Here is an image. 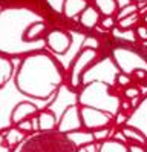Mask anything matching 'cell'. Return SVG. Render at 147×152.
I'll list each match as a JSON object with an SVG mask.
<instances>
[{
  "instance_id": "26",
  "label": "cell",
  "mask_w": 147,
  "mask_h": 152,
  "mask_svg": "<svg viewBox=\"0 0 147 152\" xmlns=\"http://www.w3.org/2000/svg\"><path fill=\"white\" fill-rule=\"evenodd\" d=\"M115 83L118 86L127 88V86H130V83H132V77L127 75V74H123V72H116L115 74Z\"/></svg>"
},
{
  "instance_id": "7",
  "label": "cell",
  "mask_w": 147,
  "mask_h": 152,
  "mask_svg": "<svg viewBox=\"0 0 147 152\" xmlns=\"http://www.w3.org/2000/svg\"><path fill=\"white\" fill-rule=\"evenodd\" d=\"M80 118L83 129L86 131H95L101 128H109L114 121V115L100 111L95 108H87V106H80Z\"/></svg>"
},
{
  "instance_id": "17",
  "label": "cell",
  "mask_w": 147,
  "mask_h": 152,
  "mask_svg": "<svg viewBox=\"0 0 147 152\" xmlns=\"http://www.w3.org/2000/svg\"><path fill=\"white\" fill-rule=\"evenodd\" d=\"M14 72L15 71H14L12 60L0 54V89L8 85V82L14 77Z\"/></svg>"
},
{
  "instance_id": "30",
  "label": "cell",
  "mask_w": 147,
  "mask_h": 152,
  "mask_svg": "<svg viewBox=\"0 0 147 152\" xmlns=\"http://www.w3.org/2000/svg\"><path fill=\"white\" fill-rule=\"evenodd\" d=\"M129 152H146V146H140V145H127Z\"/></svg>"
},
{
  "instance_id": "24",
  "label": "cell",
  "mask_w": 147,
  "mask_h": 152,
  "mask_svg": "<svg viewBox=\"0 0 147 152\" xmlns=\"http://www.w3.org/2000/svg\"><path fill=\"white\" fill-rule=\"evenodd\" d=\"M123 95L126 100H135V98H138L141 95V89L136 86H127V88H124Z\"/></svg>"
},
{
  "instance_id": "19",
  "label": "cell",
  "mask_w": 147,
  "mask_h": 152,
  "mask_svg": "<svg viewBox=\"0 0 147 152\" xmlns=\"http://www.w3.org/2000/svg\"><path fill=\"white\" fill-rule=\"evenodd\" d=\"M98 152H129V149H127V143L115 138H109L100 145Z\"/></svg>"
},
{
  "instance_id": "1",
  "label": "cell",
  "mask_w": 147,
  "mask_h": 152,
  "mask_svg": "<svg viewBox=\"0 0 147 152\" xmlns=\"http://www.w3.org/2000/svg\"><path fill=\"white\" fill-rule=\"evenodd\" d=\"M46 19L31 8L8 6L0 10V54L9 58L44 51Z\"/></svg>"
},
{
  "instance_id": "8",
  "label": "cell",
  "mask_w": 147,
  "mask_h": 152,
  "mask_svg": "<svg viewBox=\"0 0 147 152\" xmlns=\"http://www.w3.org/2000/svg\"><path fill=\"white\" fill-rule=\"evenodd\" d=\"M46 48L55 56H64L72 46V35L61 28H52L44 35Z\"/></svg>"
},
{
  "instance_id": "21",
  "label": "cell",
  "mask_w": 147,
  "mask_h": 152,
  "mask_svg": "<svg viewBox=\"0 0 147 152\" xmlns=\"http://www.w3.org/2000/svg\"><path fill=\"white\" fill-rule=\"evenodd\" d=\"M138 11H140V8H138L136 3H129V5H126L124 8H121V10H118V12H116V15H115V19H116V22H118V20L126 19V17L132 15V14H136Z\"/></svg>"
},
{
  "instance_id": "15",
  "label": "cell",
  "mask_w": 147,
  "mask_h": 152,
  "mask_svg": "<svg viewBox=\"0 0 147 152\" xmlns=\"http://www.w3.org/2000/svg\"><path fill=\"white\" fill-rule=\"evenodd\" d=\"M89 6L87 0H64L63 6V15L69 20L78 19L80 14Z\"/></svg>"
},
{
  "instance_id": "22",
  "label": "cell",
  "mask_w": 147,
  "mask_h": 152,
  "mask_svg": "<svg viewBox=\"0 0 147 152\" xmlns=\"http://www.w3.org/2000/svg\"><path fill=\"white\" fill-rule=\"evenodd\" d=\"M15 128L20 131V132H23L26 137L34 135L35 131H37V126L34 124V120H32V118H28V120H25V121H22V123H18Z\"/></svg>"
},
{
  "instance_id": "29",
  "label": "cell",
  "mask_w": 147,
  "mask_h": 152,
  "mask_svg": "<svg viewBox=\"0 0 147 152\" xmlns=\"http://www.w3.org/2000/svg\"><path fill=\"white\" fill-rule=\"evenodd\" d=\"M127 120H129V115L124 114V112H121V111H118V112L114 115V123L116 124V126H119V128L126 126Z\"/></svg>"
},
{
  "instance_id": "9",
  "label": "cell",
  "mask_w": 147,
  "mask_h": 152,
  "mask_svg": "<svg viewBox=\"0 0 147 152\" xmlns=\"http://www.w3.org/2000/svg\"><path fill=\"white\" fill-rule=\"evenodd\" d=\"M80 129H83L81 118H80V106L77 103H74L63 111L61 117L58 118L57 132L66 135L69 132H75V131H80Z\"/></svg>"
},
{
  "instance_id": "33",
  "label": "cell",
  "mask_w": 147,
  "mask_h": 152,
  "mask_svg": "<svg viewBox=\"0 0 147 152\" xmlns=\"http://www.w3.org/2000/svg\"><path fill=\"white\" fill-rule=\"evenodd\" d=\"M143 2H147V0H133V3H143Z\"/></svg>"
},
{
  "instance_id": "12",
  "label": "cell",
  "mask_w": 147,
  "mask_h": 152,
  "mask_svg": "<svg viewBox=\"0 0 147 152\" xmlns=\"http://www.w3.org/2000/svg\"><path fill=\"white\" fill-rule=\"evenodd\" d=\"M121 135L124 137V141L127 145H140V146H147V135L140 128L133 126V124H126L119 129Z\"/></svg>"
},
{
  "instance_id": "6",
  "label": "cell",
  "mask_w": 147,
  "mask_h": 152,
  "mask_svg": "<svg viewBox=\"0 0 147 152\" xmlns=\"http://www.w3.org/2000/svg\"><path fill=\"white\" fill-rule=\"evenodd\" d=\"M110 57L115 68L123 74L132 77V74H136L140 71L147 72V57L129 46H115Z\"/></svg>"
},
{
  "instance_id": "18",
  "label": "cell",
  "mask_w": 147,
  "mask_h": 152,
  "mask_svg": "<svg viewBox=\"0 0 147 152\" xmlns=\"http://www.w3.org/2000/svg\"><path fill=\"white\" fill-rule=\"evenodd\" d=\"M94 6L101 17H115L119 10L118 0H94Z\"/></svg>"
},
{
  "instance_id": "23",
  "label": "cell",
  "mask_w": 147,
  "mask_h": 152,
  "mask_svg": "<svg viewBox=\"0 0 147 152\" xmlns=\"http://www.w3.org/2000/svg\"><path fill=\"white\" fill-rule=\"evenodd\" d=\"M92 135H94V141L95 143H104L106 140L110 138V128H101V129H95L92 131Z\"/></svg>"
},
{
  "instance_id": "27",
  "label": "cell",
  "mask_w": 147,
  "mask_h": 152,
  "mask_svg": "<svg viewBox=\"0 0 147 152\" xmlns=\"http://www.w3.org/2000/svg\"><path fill=\"white\" fill-rule=\"evenodd\" d=\"M100 26L104 31H112L115 26H116V19H115V17H101Z\"/></svg>"
},
{
  "instance_id": "5",
  "label": "cell",
  "mask_w": 147,
  "mask_h": 152,
  "mask_svg": "<svg viewBox=\"0 0 147 152\" xmlns=\"http://www.w3.org/2000/svg\"><path fill=\"white\" fill-rule=\"evenodd\" d=\"M98 61V51L92 46H83L75 58L72 60L68 74V85L72 91H80L83 86V75L87 72L90 66H94Z\"/></svg>"
},
{
  "instance_id": "4",
  "label": "cell",
  "mask_w": 147,
  "mask_h": 152,
  "mask_svg": "<svg viewBox=\"0 0 147 152\" xmlns=\"http://www.w3.org/2000/svg\"><path fill=\"white\" fill-rule=\"evenodd\" d=\"M75 146L68 140L66 135L54 132H35L34 135L26 137L11 152H75Z\"/></svg>"
},
{
  "instance_id": "31",
  "label": "cell",
  "mask_w": 147,
  "mask_h": 152,
  "mask_svg": "<svg viewBox=\"0 0 147 152\" xmlns=\"http://www.w3.org/2000/svg\"><path fill=\"white\" fill-rule=\"evenodd\" d=\"M0 152H11V151H8L6 148H3L2 146V141H0Z\"/></svg>"
},
{
  "instance_id": "32",
  "label": "cell",
  "mask_w": 147,
  "mask_h": 152,
  "mask_svg": "<svg viewBox=\"0 0 147 152\" xmlns=\"http://www.w3.org/2000/svg\"><path fill=\"white\" fill-rule=\"evenodd\" d=\"M141 20H143V23H146V25H147V12H146V14L141 17Z\"/></svg>"
},
{
  "instance_id": "11",
  "label": "cell",
  "mask_w": 147,
  "mask_h": 152,
  "mask_svg": "<svg viewBox=\"0 0 147 152\" xmlns=\"http://www.w3.org/2000/svg\"><path fill=\"white\" fill-rule=\"evenodd\" d=\"M37 131L39 132H54L57 131V124H58V120H57V115L52 109H40L39 114H37Z\"/></svg>"
},
{
  "instance_id": "3",
  "label": "cell",
  "mask_w": 147,
  "mask_h": 152,
  "mask_svg": "<svg viewBox=\"0 0 147 152\" xmlns=\"http://www.w3.org/2000/svg\"><path fill=\"white\" fill-rule=\"evenodd\" d=\"M119 98L114 92L110 83H106L103 80H92L90 83L81 86L77 92V104L95 108L115 115L119 109Z\"/></svg>"
},
{
  "instance_id": "2",
  "label": "cell",
  "mask_w": 147,
  "mask_h": 152,
  "mask_svg": "<svg viewBox=\"0 0 147 152\" xmlns=\"http://www.w3.org/2000/svg\"><path fill=\"white\" fill-rule=\"evenodd\" d=\"M63 82L64 69L46 51L23 57L14 72L15 89L35 100H49L60 91Z\"/></svg>"
},
{
  "instance_id": "20",
  "label": "cell",
  "mask_w": 147,
  "mask_h": 152,
  "mask_svg": "<svg viewBox=\"0 0 147 152\" xmlns=\"http://www.w3.org/2000/svg\"><path fill=\"white\" fill-rule=\"evenodd\" d=\"M140 19H141L140 12L132 14V15L126 17V19L118 20V22H116V28H118V29H123V31H130L132 28H136V26H138V22H140Z\"/></svg>"
},
{
  "instance_id": "14",
  "label": "cell",
  "mask_w": 147,
  "mask_h": 152,
  "mask_svg": "<svg viewBox=\"0 0 147 152\" xmlns=\"http://www.w3.org/2000/svg\"><path fill=\"white\" fill-rule=\"evenodd\" d=\"M100 20H101V14L97 11V8L94 5H89L78 17V23L86 29L97 28V26L100 25Z\"/></svg>"
},
{
  "instance_id": "25",
  "label": "cell",
  "mask_w": 147,
  "mask_h": 152,
  "mask_svg": "<svg viewBox=\"0 0 147 152\" xmlns=\"http://www.w3.org/2000/svg\"><path fill=\"white\" fill-rule=\"evenodd\" d=\"M46 5L49 6V10L52 12L63 14V6H64V0H44Z\"/></svg>"
},
{
  "instance_id": "16",
  "label": "cell",
  "mask_w": 147,
  "mask_h": 152,
  "mask_svg": "<svg viewBox=\"0 0 147 152\" xmlns=\"http://www.w3.org/2000/svg\"><path fill=\"white\" fill-rule=\"evenodd\" d=\"M66 137H68V140H69L77 149H78V148H86V146H90V145H95L94 135H92V131L80 129V131H75V132L66 134Z\"/></svg>"
},
{
  "instance_id": "10",
  "label": "cell",
  "mask_w": 147,
  "mask_h": 152,
  "mask_svg": "<svg viewBox=\"0 0 147 152\" xmlns=\"http://www.w3.org/2000/svg\"><path fill=\"white\" fill-rule=\"evenodd\" d=\"M39 106L34 104L32 102H20L17 103L11 114H9V123H11V126H17L18 123H22L28 118H32V117H37V114H39Z\"/></svg>"
},
{
  "instance_id": "13",
  "label": "cell",
  "mask_w": 147,
  "mask_h": 152,
  "mask_svg": "<svg viewBox=\"0 0 147 152\" xmlns=\"http://www.w3.org/2000/svg\"><path fill=\"white\" fill-rule=\"evenodd\" d=\"M0 134H2V146L6 148L8 151L15 149L26 138L25 134L20 132L15 126H9L8 129H5L3 132H0Z\"/></svg>"
},
{
  "instance_id": "28",
  "label": "cell",
  "mask_w": 147,
  "mask_h": 152,
  "mask_svg": "<svg viewBox=\"0 0 147 152\" xmlns=\"http://www.w3.org/2000/svg\"><path fill=\"white\" fill-rule=\"evenodd\" d=\"M135 35H136V40H141V42H147V25L141 23L135 28Z\"/></svg>"
}]
</instances>
